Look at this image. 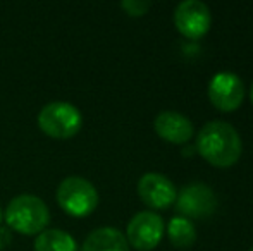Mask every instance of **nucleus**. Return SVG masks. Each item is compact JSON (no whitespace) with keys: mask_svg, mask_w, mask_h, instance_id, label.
<instances>
[{"mask_svg":"<svg viewBox=\"0 0 253 251\" xmlns=\"http://www.w3.org/2000/svg\"><path fill=\"white\" fill-rule=\"evenodd\" d=\"M150 5H152V2H148V0H123V2H121V7H123L129 16H134V17H140V16H143V14H147Z\"/></svg>","mask_w":253,"mask_h":251,"instance_id":"nucleus-14","label":"nucleus"},{"mask_svg":"<svg viewBox=\"0 0 253 251\" xmlns=\"http://www.w3.org/2000/svg\"><path fill=\"white\" fill-rule=\"evenodd\" d=\"M167 234L176 248H190L197 239V229L188 218L172 217L167 225Z\"/></svg>","mask_w":253,"mask_h":251,"instance_id":"nucleus-13","label":"nucleus"},{"mask_svg":"<svg viewBox=\"0 0 253 251\" xmlns=\"http://www.w3.org/2000/svg\"><path fill=\"white\" fill-rule=\"evenodd\" d=\"M250 97H252V102H253V84H252V91H250Z\"/></svg>","mask_w":253,"mask_h":251,"instance_id":"nucleus-17","label":"nucleus"},{"mask_svg":"<svg viewBox=\"0 0 253 251\" xmlns=\"http://www.w3.org/2000/svg\"><path fill=\"white\" fill-rule=\"evenodd\" d=\"M12 243V231L5 225H0V251H3Z\"/></svg>","mask_w":253,"mask_h":251,"instance_id":"nucleus-15","label":"nucleus"},{"mask_svg":"<svg viewBox=\"0 0 253 251\" xmlns=\"http://www.w3.org/2000/svg\"><path fill=\"white\" fill-rule=\"evenodd\" d=\"M250 251H253V246H252V248H250Z\"/></svg>","mask_w":253,"mask_h":251,"instance_id":"nucleus-18","label":"nucleus"},{"mask_svg":"<svg viewBox=\"0 0 253 251\" xmlns=\"http://www.w3.org/2000/svg\"><path fill=\"white\" fill-rule=\"evenodd\" d=\"M80 251H129V243L119 229L98 227L86 236Z\"/></svg>","mask_w":253,"mask_h":251,"instance_id":"nucleus-11","label":"nucleus"},{"mask_svg":"<svg viewBox=\"0 0 253 251\" xmlns=\"http://www.w3.org/2000/svg\"><path fill=\"white\" fill-rule=\"evenodd\" d=\"M38 127L53 140H71L83 127V115L69 102H50L38 114Z\"/></svg>","mask_w":253,"mask_h":251,"instance_id":"nucleus-4","label":"nucleus"},{"mask_svg":"<svg viewBox=\"0 0 253 251\" xmlns=\"http://www.w3.org/2000/svg\"><path fill=\"white\" fill-rule=\"evenodd\" d=\"M209 98L213 107L222 112H233L243 104L245 98V84L234 72H217L210 79L209 84Z\"/></svg>","mask_w":253,"mask_h":251,"instance_id":"nucleus-7","label":"nucleus"},{"mask_svg":"<svg viewBox=\"0 0 253 251\" xmlns=\"http://www.w3.org/2000/svg\"><path fill=\"white\" fill-rule=\"evenodd\" d=\"M212 16L209 7L200 0H184L174 10V24L186 38L197 40L209 31Z\"/></svg>","mask_w":253,"mask_h":251,"instance_id":"nucleus-8","label":"nucleus"},{"mask_svg":"<svg viewBox=\"0 0 253 251\" xmlns=\"http://www.w3.org/2000/svg\"><path fill=\"white\" fill-rule=\"evenodd\" d=\"M3 220L10 231L24 236H38L50 222V210L47 203L35 194H17L5 207Z\"/></svg>","mask_w":253,"mask_h":251,"instance_id":"nucleus-2","label":"nucleus"},{"mask_svg":"<svg viewBox=\"0 0 253 251\" xmlns=\"http://www.w3.org/2000/svg\"><path fill=\"white\" fill-rule=\"evenodd\" d=\"M35 251H78V245L62 229H45L35 239Z\"/></svg>","mask_w":253,"mask_h":251,"instance_id":"nucleus-12","label":"nucleus"},{"mask_svg":"<svg viewBox=\"0 0 253 251\" xmlns=\"http://www.w3.org/2000/svg\"><path fill=\"white\" fill-rule=\"evenodd\" d=\"M217 198L212 188L202 182L184 186L176 196V210L184 218H202L209 217L215 212Z\"/></svg>","mask_w":253,"mask_h":251,"instance_id":"nucleus-6","label":"nucleus"},{"mask_svg":"<svg viewBox=\"0 0 253 251\" xmlns=\"http://www.w3.org/2000/svg\"><path fill=\"white\" fill-rule=\"evenodd\" d=\"M2 218H3V212H2V207H0V224H2Z\"/></svg>","mask_w":253,"mask_h":251,"instance_id":"nucleus-16","label":"nucleus"},{"mask_svg":"<svg viewBox=\"0 0 253 251\" xmlns=\"http://www.w3.org/2000/svg\"><path fill=\"white\" fill-rule=\"evenodd\" d=\"M155 133L169 143H186L193 136V124L186 115L176 110H164L153 121Z\"/></svg>","mask_w":253,"mask_h":251,"instance_id":"nucleus-10","label":"nucleus"},{"mask_svg":"<svg viewBox=\"0 0 253 251\" xmlns=\"http://www.w3.org/2000/svg\"><path fill=\"white\" fill-rule=\"evenodd\" d=\"M57 203L71 217H88L98 207V191L88 179L69 176L57 188Z\"/></svg>","mask_w":253,"mask_h":251,"instance_id":"nucleus-3","label":"nucleus"},{"mask_svg":"<svg viewBox=\"0 0 253 251\" xmlns=\"http://www.w3.org/2000/svg\"><path fill=\"white\" fill-rule=\"evenodd\" d=\"M241 138L226 121H210L197 136V150L209 164L215 167H231L241 157Z\"/></svg>","mask_w":253,"mask_h":251,"instance_id":"nucleus-1","label":"nucleus"},{"mask_svg":"<svg viewBox=\"0 0 253 251\" xmlns=\"http://www.w3.org/2000/svg\"><path fill=\"white\" fill-rule=\"evenodd\" d=\"M164 236V220L155 212H138L127 224L126 239L138 251H152Z\"/></svg>","mask_w":253,"mask_h":251,"instance_id":"nucleus-5","label":"nucleus"},{"mask_svg":"<svg viewBox=\"0 0 253 251\" xmlns=\"http://www.w3.org/2000/svg\"><path fill=\"white\" fill-rule=\"evenodd\" d=\"M138 194L148 207L169 208L176 201L177 191L169 178L159 172H148L138 181Z\"/></svg>","mask_w":253,"mask_h":251,"instance_id":"nucleus-9","label":"nucleus"}]
</instances>
